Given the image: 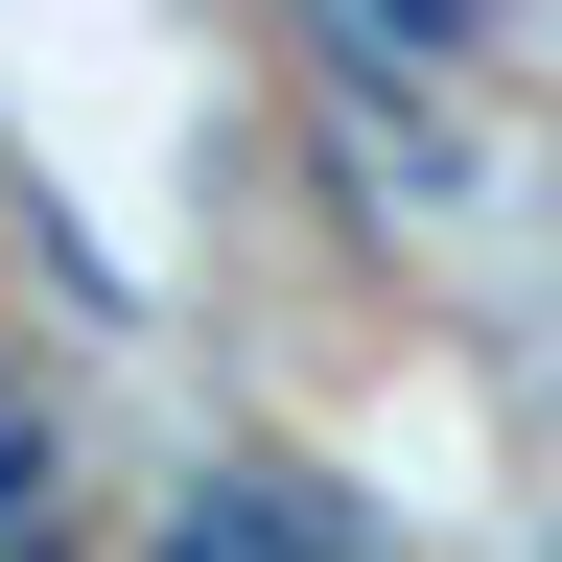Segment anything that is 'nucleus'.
I'll return each instance as SVG.
<instances>
[]
</instances>
